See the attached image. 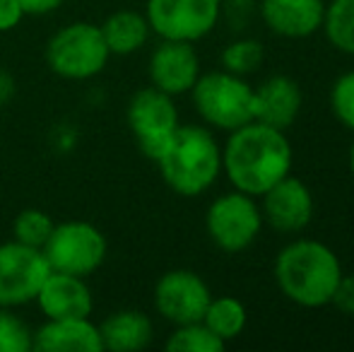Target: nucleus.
Instances as JSON below:
<instances>
[{"instance_id": "obj_31", "label": "nucleus", "mask_w": 354, "mask_h": 352, "mask_svg": "<svg viewBox=\"0 0 354 352\" xmlns=\"http://www.w3.org/2000/svg\"><path fill=\"white\" fill-rule=\"evenodd\" d=\"M350 169H352V176H354V142L350 147Z\"/></svg>"}, {"instance_id": "obj_13", "label": "nucleus", "mask_w": 354, "mask_h": 352, "mask_svg": "<svg viewBox=\"0 0 354 352\" xmlns=\"http://www.w3.org/2000/svg\"><path fill=\"white\" fill-rule=\"evenodd\" d=\"M263 220L282 234H297L306 230L313 217V196L297 176H284L263 193Z\"/></svg>"}, {"instance_id": "obj_3", "label": "nucleus", "mask_w": 354, "mask_h": 352, "mask_svg": "<svg viewBox=\"0 0 354 352\" xmlns=\"http://www.w3.org/2000/svg\"><path fill=\"white\" fill-rule=\"evenodd\" d=\"M154 165L174 193L196 198L217 181L222 172V147L207 128L178 123L167 150Z\"/></svg>"}, {"instance_id": "obj_15", "label": "nucleus", "mask_w": 354, "mask_h": 352, "mask_svg": "<svg viewBox=\"0 0 354 352\" xmlns=\"http://www.w3.org/2000/svg\"><path fill=\"white\" fill-rule=\"evenodd\" d=\"M266 27L284 39H306L323 27V0H261Z\"/></svg>"}, {"instance_id": "obj_2", "label": "nucleus", "mask_w": 354, "mask_h": 352, "mask_svg": "<svg viewBox=\"0 0 354 352\" xmlns=\"http://www.w3.org/2000/svg\"><path fill=\"white\" fill-rule=\"evenodd\" d=\"M275 282L289 302L306 309L330 304L342 277L340 259L330 246L313 239L287 244L275 259Z\"/></svg>"}, {"instance_id": "obj_28", "label": "nucleus", "mask_w": 354, "mask_h": 352, "mask_svg": "<svg viewBox=\"0 0 354 352\" xmlns=\"http://www.w3.org/2000/svg\"><path fill=\"white\" fill-rule=\"evenodd\" d=\"M333 306L342 311V314L354 316V275H342L337 282V290L330 299Z\"/></svg>"}, {"instance_id": "obj_30", "label": "nucleus", "mask_w": 354, "mask_h": 352, "mask_svg": "<svg viewBox=\"0 0 354 352\" xmlns=\"http://www.w3.org/2000/svg\"><path fill=\"white\" fill-rule=\"evenodd\" d=\"M22 5L24 15H48L56 12L66 0H17Z\"/></svg>"}, {"instance_id": "obj_11", "label": "nucleus", "mask_w": 354, "mask_h": 352, "mask_svg": "<svg viewBox=\"0 0 354 352\" xmlns=\"http://www.w3.org/2000/svg\"><path fill=\"white\" fill-rule=\"evenodd\" d=\"M210 299L212 292L207 282L186 268L164 272L154 285V306L159 316L174 326L203 321Z\"/></svg>"}, {"instance_id": "obj_8", "label": "nucleus", "mask_w": 354, "mask_h": 352, "mask_svg": "<svg viewBox=\"0 0 354 352\" xmlns=\"http://www.w3.org/2000/svg\"><path fill=\"white\" fill-rule=\"evenodd\" d=\"M126 121L142 155L157 162L178 128V109L171 94L149 85L131 97Z\"/></svg>"}, {"instance_id": "obj_4", "label": "nucleus", "mask_w": 354, "mask_h": 352, "mask_svg": "<svg viewBox=\"0 0 354 352\" xmlns=\"http://www.w3.org/2000/svg\"><path fill=\"white\" fill-rule=\"evenodd\" d=\"M198 116L219 131H236L256 121V89L227 71L205 73L191 89Z\"/></svg>"}, {"instance_id": "obj_14", "label": "nucleus", "mask_w": 354, "mask_h": 352, "mask_svg": "<svg viewBox=\"0 0 354 352\" xmlns=\"http://www.w3.org/2000/svg\"><path fill=\"white\" fill-rule=\"evenodd\" d=\"M46 319H87L92 316L94 299L84 277L51 270L34 299Z\"/></svg>"}, {"instance_id": "obj_19", "label": "nucleus", "mask_w": 354, "mask_h": 352, "mask_svg": "<svg viewBox=\"0 0 354 352\" xmlns=\"http://www.w3.org/2000/svg\"><path fill=\"white\" fill-rule=\"evenodd\" d=\"M99 27H102L104 41H106L111 56H131V53L140 51L152 34L147 17L136 10H118V12L109 15Z\"/></svg>"}, {"instance_id": "obj_27", "label": "nucleus", "mask_w": 354, "mask_h": 352, "mask_svg": "<svg viewBox=\"0 0 354 352\" xmlns=\"http://www.w3.org/2000/svg\"><path fill=\"white\" fill-rule=\"evenodd\" d=\"M256 10V0H222V12L234 29H241L251 22V15Z\"/></svg>"}, {"instance_id": "obj_20", "label": "nucleus", "mask_w": 354, "mask_h": 352, "mask_svg": "<svg viewBox=\"0 0 354 352\" xmlns=\"http://www.w3.org/2000/svg\"><path fill=\"white\" fill-rule=\"evenodd\" d=\"M203 324L217 335L219 340L239 338L246 328V306L236 297H212L203 316Z\"/></svg>"}, {"instance_id": "obj_7", "label": "nucleus", "mask_w": 354, "mask_h": 352, "mask_svg": "<svg viewBox=\"0 0 354 352\" xmlns=\"http://www.w3.org/2000/svg\"><path fill=\"white\" fill-rule=\"evenodd\" d=\"M205 230L219 251H227V254L246 251L263 230L261 205L253 196L234 188L232 193H224L210 203Z\"/></svg>"}, {"instance_id": "obj_1", "label": "nucleus", "mask_w": 354, "mask_h": 352, "mask_svg": "<svg viewBox=\"0 0 354 352\" xmlns=\"http://www.w3.org/2000/svg\"><path fill=\"white\" fill-rule=\"evenodd\" d=\"M222 169L236 191L261 198L292 172V145L280 128L251 121L229 136Z\"/></svg>"}, {"instance_id": "obj_18", "label": "nucleus", "mask_w": 354, "mask_h": 352, "mask_svg": "<svg viewBox=\"0 0 354 352\" xmlns=\"http://www.w3.org/2000/svg\"><path fill=\"white\" fill-rule=\"evenodd\" d=\"M104 350L111 352H138L152 343L154 326L145 311L123 309L113 311L111 316L102 321L99 326Z\"/></svg>"}, {"instance_id": "obj_16", "label": "nucleus", "mask_w": 354, "mask_h": 352, "mask_svg": "<svg viewBox=\"0 0 354 352\" xmlns=\"http://www.w3.org/2000/svg\"><path fill=\"white\" fill-rule=\"evenodd\" d=\"M37 352H102V333L92 319H46L34 331Z\"/></svg>"}, {"instance_id": "obj_12", "label": "nucleus", "mask_w": 354, "mask_h": 352, "mask_svg": "<svg viewBox=\"0 0 354 352\" xmlns=\"http://www.w3.org/2000/svg\"><path fill=\"white\" fill-rule=\"evenodd\" d=\"M147 73L152 87L178 97V94L191 92L201 77V58L191 41L162 39L149 56Z\"/></svg>"}, {"instance_id": "obj_29", "label": "nucleus", "mask_w": 354, "mask_h": 352, "mask_svg": "<svg viewBox=\"0 0 354 352\" xmlns=\"http://www.w3.org/2000/svg\"><path fill=\"white\" fill-rule=\"evenodd\" d=\"M24 17L27 15H24L22 5L17 0H0V34L17 29Z\"/></svg>"}, {"instance_id": "obj_6", "label": "nucleus", "mask_w": 354, "mask_h": 352, "mask_svg": "<svg viewBox=\"0 0 354 352\" xmlns=\"http://www.w3.org/2000/svg\"><path fill=\"white\" fill-rule=\"evenodd\" d=\"M51 270L71 272V275L87 277L99 270L106 261V237L99 227L87 220H66L53 227L51 237L44 244Z\"/></svg>"}, {"instance_id": "obj_24", "label": "nucleus", "mask_w": 354, "mask_h": 352, "mask_svg": "<svg viewBox=\"0 0 354 352\" xmlns=\"http://www.w3.org/2000/svg\"><path fill=\"white\" fill-rule=\"evenodd\" d=\"M263 58H266V48H263L261 41H256V39H239V41H232L222 51V66L227 73L243 77L248 73L258 71Z\"/></svg>"}, {"instance_id": "obj_23", "label": "nucleus", "mask_w": 354, "mask_h": 352, "mask_svg": "<svg viewBox=\"0 0 354 352\" xmlns=\"http://www.w3.org/2000/svg\"><path fill=\"white\" fill-rule=\"evenodd\" d=\"M53 227H56V222L51 220V215H46L44 210H37V207H27V210H22L15 217L12 237L15 241H22V244L34 246V249H44Z\"/></svg>"}, {"instance_id": "obj_5", "label": "nucleus", "mask_w": 354, "mask_h": 352, "mask_svg": "<svg viewBox=\"0 0 354 352\" xmlns=\"http://www.w3.org/2000/svg\"><path fill=\"white\" fill-rule=\"evenodd\" d=\"M109 46L94 22H71L46 44V63L63 80H89L106 68Z\"/></svg>"}, {"instance_id": "obj_22", "label": "nucleus", "mask_w": 354, "mask_h": 352, "mask_svg": "<svg viewBox=\"0 0 354 352\" xmlns=\"http://www.w3.org/2000/svg\"><path fill=\"white\" fill-rule=\"evenodd\" d=\"M224 345L227 343L219 340L203 321L176 326V331L167 340L169 352H222Z\"/></svg>"}, {"instance_id": "obj_21", "label": "nucleus", "mask_w": 354, "mask_h": 352, "mask_svg": "<svg viewBox=\"0 0 354 352\" xmlns=\"http://www.w3.org/2000/svg\"><path fill=\"white\" fill-rule=\"evenodd\" d=\"M323 29L337 51L354 56V0H333L326 5Z\"/></svg>"}, {"instance_id": "obj_17", "label": "nucleus", "mask_w": 354, "mask_h": 352, "mask_svg": "<svg viewBox=\"0 0 354 352\" xmlns=\"http://www.w3.org/2000/svg\"><path fill=\"white\" fill-rule=\"evenodd\" d=\"M304 104L299 82L289 75H272L256 89V121L287 131Z\"/></svg>"}, {"instance_id": "obj_10", "label": "nucleus", "mask_w": 354, "mask_h": 352, "mask_svg": "<svg viewBox=\"0 0 354 352\" xmlns=\"http://www.w3.org/2000/svg\"><path fill=\"white\" fill-rule=\"evenodd\" d=\"M48 272L51 266L41 249L15 239L0 244V306L15 309L34 302Z\"/></svg>"}, {"instance_id": "obj_26", "label": "nucleus", "mask_w": 354, "mask_h": 352, "mask_svg": "<svg viewBox=\"0 0 354 352\" xmlns=\"http://www.w3.org/2000/svg\"><path fill=\"white\" fill-rule=\"evenodd\" d=\"M330 109L333 116L345 128L354 131V71L340 75L330 89Z\"/></svg>"}, {"instance_id": "obj_9", "label": "nucleus", "mask_w": 354, "mask_h": 352, "mask_svg": "<svg viewBox=\"0 0 354 352\" xmlns=\"http://www.w3.org/2000/svg\"><path fill=\"white\" fill-rule=\"evenodd\" d=\"M145 17L159 39L196 44L217 27L222 0H147Z\"/></svg>"}, {"instance_id": "obj_25", "label": "nucleus", "mask_w": 354, "mask_h": 352, "mask_svg": "<svg viewBox=\"0 0 354 352\" xmlns=\"http://www.w3.org/2000/svg\"><path fill=\"white\" fill-rule=\"evenodd\" d=\"M34 331L12 309L0 306V352H32Z\"/></svg>"}]
</instances>
